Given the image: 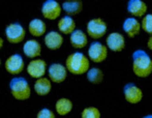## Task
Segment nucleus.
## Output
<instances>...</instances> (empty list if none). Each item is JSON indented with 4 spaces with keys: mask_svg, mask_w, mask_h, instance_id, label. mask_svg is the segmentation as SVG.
<instances>
[{
    "mask_svg": "<svg viewBox=\"0 0 152 118\" xmlns=\"http://www.w3.org/2000/svg\"><path fill=\"white\" fill-rule=\"evenodd\" d=\"M132 72L139 78H147L152 74V59L144 50L132 53Z\"/></svg>",
    "mask_w": 152,
    "mask_h": 118,
    "instance_id": "nucleus-1",
    "label": "nucleus"
},
{
    "mask_svg": "<svg viewBox=\"0 0 152 118\" xmlns=\"http://www.w3.org/2000/svg\"><path fill=\"white\" fill-rule=\"evenodd\" d=\"M65 67L72 75L87 74L90 70V59L82 52H75L68 55L65 60Z\"/></svg>",
    "mask_w": 152,
    "mask_h": 118,
    "instance_id": "nucleus-2",
    "label": "nucleus"
},
{
    "mask_svg": "<svg viewBox=\"0 0 152 118\" xmlns=\"http://www.w3.org/2000/svg\"><path fill=\"white\" fill-rule=\"evenodd\" d=\"M10 90L12 97L18 100H26L31 96V87L23 77H16L10 81Z\"/></svg>",
    "mask_w": 152,
    "mask_h": 118,
    "instance_id": "nucleus-3",
    "label": "nucleus"
},
{
    "mask_svg": "<svg viewBox=\"0 0 152 118\" xmlns=\"http://www.w3.org/2000/svg\"><path fill=\"white\" fill-rule=\"evenodd\" d=\"M6 40L10 44H20L26 37V30L23 27L22 24L16 22V23H10L5 27L4 30Z\"/></svg>",
    "mask_w": 152,
    "mask_h": 118,
    "instance_id": "nucleus-4",
    "label": "nucleus"
},
{
    "mask_svg": "<svg viewBox=\"0 0 152 118\" xmlns=\"http://www.w3.org/2000/svg\"><path fill=\"white\" fill-rule=\"evenodd\" d=\"M108 25L102 18L91 19L86 26L87 35H89L93 40H99L102 36L106 35Z\"/></svg>",
    "mask_w": 152,
    "mask_h": 118,
    "instance_id": "nucleus-5",
    "label": "nucleus"
},
{
    "mask_svg": "<svg viewBox=\"0 0 152 118\" xmlns=\"http://www.w3.org/2000/svg\"><path fill=\"white\" fill-rule=\"evenodd\" d=\"M108 47L100 42H93L88 48V58L95 63H102L108 57Z\"/></svg>",
    "mask_w": 152,
    "mask_h": 118,
    "instance_id": "nucleus-6",
    "label": "nucleus"
},
{
    "mask_svg": "<svg viewBox=\"0 0 152 118\" xmlns=\"http://www.w3.org/2000/svg\"><path fill=\"white\" fill-rule=\"evenodd\" d=\"M62 12V5L56 0H47L42 5V15L47 20H57Z\"/></svg>",
    "mask_w": 152,
    "mask_h": 118,
    "instance_id": "nucleus-7",
    "label": "nucleus"
},
{
    "mask_svg": "<svg viewBox=\"0 0 152 118\" xmlns=\"http://www.w3.org/2000/svg\"><path fill=\"white\" fill-rule=\"evenodd\" d=\"M6 72L10 75H19L24 70L25 68V61L20 54H12L5 60L4 63Z\"/></svg>",
    "mask_w": 152,
    "mask_h": 118,
    "instance_id": "nucleus-8",
    "label": "nucleus"
},
{
    "mask_svg": "<svg viewBox=\"0 0 152 118\" xmlns=\"http://www.w3.org/2000/svg\"><path fill=\"white\" fill-rule=\"evenodd\" d=\"M27 74L34 79L44 78L47 72V62L42 58H36L31 60L26 67Z\"/></svg>",
    "mask_w": 152,
    "mask_h": 118,
    "instance_id": "nucleus-9",
    "label": "nucleus"
},
{
    "mask_svg": "<svg viewBox=\"0 0 152 118\" xmlns=\"http://www.w3.org/2000/svg\"><path fill=\"white\" fill-rule=\"evenodd\" d=\"M124 98L132 105L139 104L143 100V91L134 83H127L123 87Z\"/></svg>",
    "mask_w": 152,
    "mask_h": 118,
    "instance_id": "nucleus-10",
    "label": "nucleus"
},
{
    "mask_svg": "<svg viewBox=\"0 0 152 118\" xmlns=\"http://www.w3.org/2000/svg\"><path fill=\"white\" fill-rule=\"evenodd\" d=\"M49 79L54 83H62L67 78V70L61 63H52L48 68Z\"/></svg>",
    "mask_w": 152,
    "mask_h": 118,
    "instance_id": "nucleus-11",
    "label": "nucleus"
},
{
    "mask_svg": "<svg viewBox=\"0 0 152 118\" xmlns=\"http://www.w3.org/2000/svg\"><path fill=\"white\" fill-rule=\"evenodd\" d=\"M106 45L113 52H121L125 47V38L119 32H112L107 36Z\"/></svg>",
    "mask_w": 152,
    "mask_h": 118,
    "instance_id": "nucleus-12",
    "label": "nucleus"
},
{
    "mask_svg": "<svg viewBox=\"0 0 152 118\" xmlns=\"http://www.w3.org/2000/svg\"><path fill=\"white\" fill-rule=\"evenodd\" d=\"M44 42L47 48L50 49V50L55 51V50H59L61 48L62 45H63L64 40L60 32L52 30V31H49L45 35Z\"/></svg>",
    "mask_w": 152,
    "mask_h": 118,
    "instance_id": "nucleus-13",
    "label": "nucleus"
},
{
    "mask_svg": "<svg viewBox=\"0 0 152 118\" xmlns=\"http://www.w3.org/2000/svg\"><path fill=\"white\" fill-rule=\"evenodd\" d=\"M23 53L30 59H36L42 54V45L36 40H28L23 45Z\"/></svg>",
    "mask_w": 152,
    "mask_h": 118,
    "instance_id": "nucleus-14",
    "label": "nucleus"
},
{
    "mask_svg": "<svg viewBox=\"0 0 152 118\" xmlns=\"http://www.w3.org/2000/svg\"><path fill=\"white\" fill-rule=\"evenodd\" d=\"M147 4L142 0H129L127 3V12L134 18H142L146 16Z\"/></svg>",
    "mask_w": 152,
    "mask_h": 118,
    "instance_id": "nucleus-15",
    "label": "nucleus"
},
{
    "mask_svg": "<svg viewBox=\"0 0 152 118\" xmlns=\"http://www.w3.org/2000/svg\"><path fill=\"white\" fill-rule=\"evenodd\" d=\"M122 28H123V31L127 34V36L132 38V37H134V36H137L141 32L142 25H141V23L139 22L136 18L129 17V18H126L125 20H124Z\"/></svg>",
    "mask_w": 152,
    "mask_h": 118,
    "instance_id": "nucleus-16",
    "label": "nucleus"
},
{
    "mask_svg": "<svg viewBox=\"0 0 152 118\" xmlns=\"http://www.w3.org/2000/svg\"><path fill=\"white\" fill-rule=\"evenodd\" d=\"M69 42L72 48L83 49L88 44V36L83 30L76 29L69 36Z\"/></svg>",
    "mask_w": 152,
    "mask_h": 118,
    "instance_id": "nucleus-17",
    "label": "nucleus"
},
{
    "mask_svg": "<svg viewBox=\"0 0 152 118\" xmlns=\"http://www.w3.org/2000/svg\"><path fill=\"white\" fill-rule=\"evenodd\" d=\"M33 89L35 93L39 96H46L52 90V81L49 78H40L37 79L34 83Z\"/></svg>",
    "mask_w": 152,
    "mask_h": 118,
    "instance_id": "nucleus-18",
    "label": "nucleus"
},
{
    "mask_svg": "<svg viewBox=\"0 0 152 118\" xmlns=\"http://www.w3.org/2000/svg\"><path fill=\"white\" fill-rule=\"evenodd\" d=\"M62 10L66 12V16H77L83 10V2L81 0H66L62 3Z\"/></svg>",
    "mask_w": 152,
    "mask_h": 118,
    "instance_id": "nucleus-19",
    "label": "nucleus"
},
{
    "mask_svg": "<svg viewBox=\"0 0 152 118\" xmlns=\"http://www.w3.org/2000/svg\"><path fill=\"white\" fill-rule=\"evenodd\" d=\"M28 31L34 37H40V36L45 35L47 31V25L40 19H33L29 22L28 24Z\"/></svg>",
    "mask_w": 152,
    "mask_h": 118,
    "instance_id": "nucleus-20",
    "label": "nucleus"
},
{
    "mask_svg": "<svg viewBox=\"0 0 152 118\" xmlns=\"http://www.w3.org/2000/svg\"><path fill=\"white\" fill-rule=\"evenodd\" d=\"M58 30L60 31V33L62 34H72V32L76 30V22L75 20L69 16H64L62 17L60 20L58 21Z\"/></svg>",
    "mask_w": 152,
    "mask_h": 118,
    "instance_id": "nucleus-21",
    "label": "nucleus"
},
{
    "mask_svg": "<svg viewBox=\"0 0 152 118\" xmlns=\"http://www.w3.org/2000/svg\"><path fill=\"white\" fill-rule=\"evenodd\" d=\"M72 107H74V105H72V102L69 98L61 97L55 104V110H56V113L58 115L65 116V115L69 114L72 112Z\"/></svg>",
    "mask_w": 152,
    "mask_h": 118,
    "instance_id": "nucleus-22",
    "label": "nucleus"
},
{
    "mask_svg": "<svg viewBox=\"0 0 152 118\" xmlns=\"http://www.w3.org/2000/svg\"><path fill=\"white\" fill-rule=\"evenodd\" d=\"M87 80L92 84H99L104 80V73L99 67H90L87 73Z\"/></svg>",
    "mask_w": 152,
    "mask_h": 118,
    "instance_id": "nucleus-23",
    "label": "nucleus"
},
{
    "mask_svg": "<svg viewBox=\"0 0 152 118\" xmlns=\"http://www.w3.org/2000/svg\"><path fill=\"white\" fill-rule=\"evenodd\" d=\"M100 111L96 107H87L81 113V118H100Z\"/></svg>",
    "mask_w": 152,
    "mask_h": 118,
    "instance_id": "nucleus-24",
    "label": "nucleus"
},
{
    "mask_svg": "<svg viewBox=\"0 0 152 118\" xmlns=\"http://www.w3.org/2000/svg\"><path fill=\"white\" fill-rule=\"evenodd\" d=\"M141 25H142V29L146 33L152 35V14H147L145 17H143Z\"/></svg>",
    "mask_w": 152,
    "mask_h": 118,
    "instance_id": "nucleus-25",
    "label": "nucleus"
},
{
    "mask_svg": "<svg viewBox=\"0 0 152 118\" xmlns=\"http://www.w3.org/2000/svg\"><path fill=\"white\" fill-rule=\"evenodd\" d=\"M36 118H56L54 112L48 108H42L36 114Z\"/></svg>",
    "mask_w": 152,
    "mask_h": 118,
    "instance_id": "nucleus-26",
    "label": "nucleus"
},
{
    "mask_svg": "<svg viewBox=\"0 0 152 118\" xmlns=\"http://www.w3.org/2000/svg\"><path fill=\"white\" fill-rule=\"evenodd\" d=\"M147 47H148L149 50L152 51V35L148 38V42H147Z\"/></svg>",
    "mask_w": 152,
    "mask_h": 118,
    "instance_id": "nucleus-27",
    "label": "nucleus"
},
{
    "mask_svg": "<svg viewBox=\"0 0 152 118\" xmlns=\"http://www.w3.org/2000/svg\"><path fill=\"white\" fill-rule=\"evenodd\" d=\"M3 45H4V40H3V38L0 36V50L2 49V47H3Z\"/></svg>",
    "mask_w": 152,
    "mask_h": 118,
    "instance_id": "nucleus-28",
    "label": "nucleus"
},
{
    "mask_svg": "<svg viewBox=\"0 0 152 118\" xmlns=\"http://www.w3.org/2000/svg\"><path fill=\"white\" fill-rule=\"evenodd\" d=\"M143 118H152V115H146V116H144Z\"/></svg>",
    "mask_w": 152,
    "mask_h": 118,
    "instance_id": "nucleus-29",
    "label": "nucleus"
},
{
    "mask_svg": "<svg viewBox=\"0 0 152 118\" xmlns=\"http://www.w3.org/2000/svg\"><path fill=\"white\" fill-rule=\"evenodd\" d=\"M0 67H1V59H0Z\"/></svg>",
    "mask_w": 152,
    "mask_h": 118,
    "instance_id": "nucleus-30",
    "label": "nucleus"
}]
</instances>
